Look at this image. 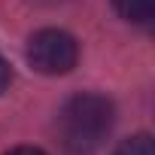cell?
<instances>
[{
  "label": "cell",
  "mask_w": 155,
  "mask_h": 155,
  "mask_svg": "<svg viewBox=\"0 0 155 155\" xmlns=\"http://www.w3.org/2000/svg\"><path fill=\"white\" fill-rule=\"evenodd\" d=\"M116 110L104 94H76L58 113V134L73 155H91L113 131Z\"/></svg>",
  "instance_id": "1"
},
{
  "label": "cell",
  "mask_w": 155,
  "mask_h": 155,
  "mask_svg": "<svg viewBox=\"0 0 155 155\" xmlns=\"http://www.w3.org/2000/svg\"><path fill=\"white\" fill-rule=\"evenodd\" d=\"M79 61V43L67 31L43 28L28 40V64L43 76H64Z\"/></svg>",
  "instance_id": "2"
},
{
  "label": "cell",
  "mask_w": 155,
  "mask_h": 155,
  "mask_svg": "<svg viewBox=\"0 0 155 155\" xmlns=\"http://www.w3.org/2000/svg\"><path fill=\"white\" fill-rule=\"evenodd\" d=\"M113 6L125 21L134 25H149L155 18V0H113Z\"/></svg>",
  "instance_id": "3"
},
{
  "label": "cell",
  "mask_w": 155,
  "mask_h": 155,
  "mask_svg": "<svg viewBox=\"0 0 155 155\" xmlns=\"http://www.w3.org/2000/svg\"><path fill=\"white\" fill-rule=\"evenodd\" d=\"M113 155H155V146H152L149 134H134V137L122 140Z\"/></svg>",
  "instance_id": "4"
},
{
  "label": "cell",
  "mask_w": 155,
  "mask_h": 155,
  "mask_svg": "<svg viewBox=\"0 0 155 155\" xmlns=\"http://www.w3.org/2000/svg\"><path fill=\"white\" fill-rule=\"evenodd\" d=\"M9 82H12V70H9V64L3 58H0V91H6Z\"/></svg>",
  "instance_id": "5"
},
{
  "label": "cell",
  "mask_w": 155,
  "mask_h": 155,
  "mask_svg": "<svg viewBox=\"0 0 155 155\" xmlns=\"http://www.w3.org/2000/svg\"><path fill=\"white\" fill-rule=\"evenodd\" d=\"M6 155H46L43 149H37V146H15L12 152H6Z\"/></svg>",
  "instance_id": "6"
}]
</instances>
